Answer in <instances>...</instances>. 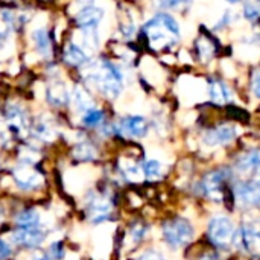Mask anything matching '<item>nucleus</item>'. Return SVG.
Returning <instances> with one entry per match:
<instances>
[{"mask_svg": "<svg viewBox=\"0 0 260 260\" xmlns=\"http://www.w3.org/2000/svg\"><path fill=\"white\" fill-rule=\"evenodd\" d=\"M259 163H260V154L257 152V151H251V152L244 154V155L238 160L236 166H238V168H239V171H242V172H250V171L256 169Z\"/></svg>", "mask_w": 260, "mask_h": 260, "instance_id": "obj_21", "label": "nucleus"}, {"mask_svg": "<svg viewBox=\"0 0 260 260\" xmlns=\"http://www.w3.org/2000/svg\"><path fill=\"white\" fill-rule=\"evenodd\" d=\"M229 172L224 171V169H219V171H215V172H210L209 175H206V178L203 180V192L213 201H221L222 197H224V190H222V186L224 183L227 181V175Z\"/></svg>", "mask_w": 260, "mask_h": 260, "instance_id": "obj_6", "label": "nucleus"}, {"mask_svg": "<svg viewBox=\"0 0 260 260\" xmlns=\"http://www.w3.org/2000/svg\"><path fill=\"white\" fill-rule=\"evenodd\" d=\"M104 18V9L98 6H85L76 15V24L79 27H96Z\"/></svg>", "mask_w": 260, "mask_h": 260, "instance_id": "obj_14", "label": "nucleus"}, {"mask_svg": "<svg viewBox=\"0 0 260 260\" xmlns=\"http://www.w3.org/2000/svg\"><path fill=\"white\" fill-rule=\"evenodd\" d=\"M104 120V113L101 110H87L84 117H82V123L87 126H96Z\"/></svg>", "mask_w": 260, "mask_h": 260, "instance_id": "obj_26", "label": "nucleus"}, {"mask_svg": "<svg viewBox=\"0 0 260 260\" xmlns=\"http://www.w3.org/2000/svg\"><path fill=\"white\" fill-rule=\"evenodd\" d=\"M35 134L46 142H50L56 137V129L55 126L47 120V119H40L35 125Z\"/></svg>", "mask_w": 260, "mask_h": 260, "instance_id": "obj_19", "label": "nucleus"}, {"mask_svg": "<svg viewBox=\"0 0 260 260\" xmlns=\"http://www.w3.org/2000/svg\"><path fill=\"white\" fill-rule=\"evenodd\" d=\"M46 96H47L49 104H52L55 107H64L70 101L69 90L66 88V85L62 82H53V84H50L49 88H47V91H46Z\"/></svg>", "mask_w": 260, "mask_h": 260, "instance_id": "obj_15", "label": "nucleus"}, {"mask_svg": "<svg viewBox=\"0 0 260 260\" xmlns=\"http://www.w3.org/2000/svg\"><path fill=\"white\" fill-rule=\"evenodd\" d=\"M259 166H260V163H259Z\"/></svg>", "mask_w": 260, "mask_h": 260, "instance_id": "obj_36", "label": "nucleus"}, {"mask_svg": "<svg viewBox=\"0 0 260 260\" xmlns=\"http://www.w3.org/2000/svg\"><path fill=\"white\" fill-rule=\"evenodd\" d=\"M72 98H73V102H75L76 108H79L82 111H87V110L93 108V99L90 98V94L84 88L75 87V90L72 93Z\"/></svg>", "mask_w": 260, "mask_h": 260, "instance_id": "obj_22", "label": "nucleus"}, {"mask_svg": "<svg viewBox=\"0 0 260 260\" xmlns=\"http://www.w3.org/2000/svg\"><path fill=\"white\" fill-rule=\"evenodd\" d=\"M20 160L26 165H34L38 160V152L32 148H23L20 151Z\"/></svg>", "mask_w": 260, "mask_h": 260, "instance_id": "obj_28", "label": "nucleus"}, {"mask_svg": "<svg viewBox=\"0 0 260 260\" xmlns=\"http://www.w3.org/2000/svg\"><path fill=\"white\" fill-rule=\"evenodd\" d=\"M233 242L241 250L257 254L260 253V224L259 222H245L238 233L233 236Z\"/></svg>", "mask_w": 260, "mask_h": 260, "instance_id": "obj_4", "label": "nucleus"}, {"mask_svg": "<svg viewBox=\"0 0 260 260\" xmlns=\"http://www.w3.org/2000/svg\"><path fill=\"white\" fill-rule=\"evenodd\" d=\"M12 241L18 245H24L29 248H37L43 244L44 235L40 229H21L12 235Z\"/></svg>", "mask_w": 260, "mask_h": 260, "instance_id": "obj_12", "label": "nucleus"}, {"mask_svg": "<svg viewBox=\"0 0 260 260\" xmlns=\"http://www.w3.org/2000/svg\"><path fill=\"white\" fill-rule=\"evenodd\" d=\"M11 254V248L5 241H0V259H5Z\"/></svg>", "mask_w": 260, "mask_h": 260, "instance_id": "obj_32", "label": "nucleus"}, {"mask_svg": "<svg viewBox=\"0 0 260 260\" xmlns=\"http://www.w3.org/2000/svg\"><path fill=\"white\" fill-rule=\"evenodd\" d=\"M87 210H88V218L94 224H99V222L105 221L110 216V213H111V204L105 198L93 197L88 201V204H87Z\"/></svg>", "mask_w": 260, "mask_h": 260, "instance_id": "obj_11", "label": "nucleus"}, {"mask_svg": "<svg viewBox=\"0 0 260 260\" xmlns=\"http://www.w3.org/2000/svg\"><path fill=\"white\" fill-rule=\"evenodd\" d=\"M73 157L78 160V161H91L96 158V149L93 145L84 142V143H79L75 146L73 149Z\"/></svg>", "mask_w": 260, "mask_h": 260, "instance_id": "obj_23", "label": "nucleus"}, {"mask_svg": "<svg viewBox=\"0 0 260 260\" xmlns=\"http://www.w3.org/2000/svg\"><path fill=\"white\" fill-rule=\"evenodd\" d=\"M235 225L225 216H216L209 224V238L216 247H229L233 242Z\"/></svg>", "mask_w": 260, "mask_h": 260, "instance_id": "obj_5", "label": "nucleus"}, {"mask_svg": "<svg viewBox=\"0 0 260 260\" xmlns=\"http://www.w3.org/2000/svg\"><path fill=\"white\" fill-rule=\"evenodd\" d=\"M253 91L260 99V72H256L253 76Z\"/></svg>", "mask_w": 260, "mask_h": 260, "instance_id": "obj_31", "label": "nucleus"}, {"mask_svg": "<svg viewBox=\"0 0 260 260\" xmlns=\"http://www.w3.org/2000/svg\"><path fill=\"white\" fill-rule=\"evenodd\" d=\"M17 224L21 229H40V215L35 210L21 212L17 216Z\"/></svg>", "mask_w": 260, "mask_h": 260, "instance_id": "obj_20", "label": "nucleus"}, {"mask_svg": "<svg viewBox=\"0 0 260 260\" xmlns=\"http://www.w3.org/2000/svg\"><path fill=\"white\" fill-rule=\"evenodd\" d=\"M145 232H146V229H145L142 224H136V225L133 227V232H131L133 241H134V242L142 241V239H143V236H145Z\"/></svg>", "mask_w": 260, "mask_h": 260, "instance_id": "obj_30", "label": "nucleus"}, {"mask_svg": "<svg viewBox=\"0 0 260 260\" xmlns=\"http://www.w3.org/2000/svg\"><path fill=\"white\" fill-rule=\"evenodd\" d=\"M12 177H14V181L17 183V186L24 190L37 189L43 183L41 174L37 172L30 165H26V163H23L21 166H17L12 172Z\"/></svg>", "mask_w": 260, "mask_h": 260, "instance_id": "obj_7", "label": "nucleus"}, {"mask_svg": "<svg viewBox=\"0 0 260 260\" xmlns=\"http://www.w3.org/2000/svg\"><path fill=\"white\" fill-rule=\"evenodd\" d=\"M120 169L123 171L125 177L131 181H140L142 180V172L139 165H136L131 160H122L120 161Z\"/></svg>", "mask_w": 260, "mask_h": 260, "instance_id": "obj_24", "label": "nucleus"}, {"mask_svg": "<svg viewBox=\"0 0 260 260\" xmlns=\"http://www.w3.org/2000/svg\"><path fill=\"white\" fill-rule=\"evenodd\" d=\"M64 61L70 66H79L87 61V55L78 44L70 43L64 50Z\"/></svg>", "mask_w": 260, "mask_h": 260, "instance_id": "obj_18", "label": "nucleus"}, {"mask_svg": "<svg viewBox=\"0 0 260 260\" xmlns=\"http://www.w3.org/2000/svg\"><path fill=\"white\" fill-rule=\"evenodd\" d=\"M50 254L53 256V257H62V247H61V244H53L52 245V248H50Z\"/></svg>", "mask_w": 260, "mask_h": 260, "instance_id": "obj_33", "label": "nucleus"}, {"mask_svg": "<svg viewBox=\"0 0 260 260\" xmlns=\"http://www.w3.org/2000/svg\"><path fill=\"white\" fill-rule=\"evenodd\" d=\"M32 41L37 47V50L43 56H50L52 53V46H50V38L44 29H37L32 32Z\"/></svg>", "mask_w": 260, "mask_h": 260, "instance_id": "obj_17", "label": "nucleus"}, {"mask_svg": "<svg viewBox=\"0 0 260 260\" xmlns=\"http://www.w3.org/2000/svg\"><path fill=\"white\" fill-rule=\"evenodd\" d=\"M155 2L168 9H183L190 3V0H155Z\"/></svg>", "mask_w": 260, "mask_h": 260, "instance_id": "obj_29", "label": "nucleus"}, {"mask_svg": "<svg viewBox=\"0 0 260 260\" xmlns=\"http://www.w3.org/2000/svg\"><path fill=\"white\" fill-rule=\"evenodd\" d=\"M82 73L107 98L114 99L122 91V73L108 61L90 62Z\"/></svg>", "mask_w": 260, "mask_h": 260, "instance_id": "obj_1", "label": "nucleus"}, {"mask_svg": "<svg viewBox=\"0 0 260 260\" xmlns=\"http://www.w3.org/2000/svg\"><path fill=\"white\" fill-rule=\"evenodd\" d=\"M209 94H210V99L216 105H225L232 99V93H230L229 87L224 82L218 81V79L210 81V84H209Z\"/></svg>", "mask_w": 260, "mask_h": 260, "instance_id": "obj_16", "label": "nucleus"}, {"mask_svg": "<svg viewBox=\"0 0 260 260\" xmlns=\"http://www.w3.org/2000/svg\"><path fill=\"white\" fill-rule=\"evenodd\" d=\"M145 34L154 49H163L177 43L180 26L169 14H158L145 24Z\"/></svg>", "mask_w": 260, "mask_h": 260, "instance_id": "obj_2", "label": "nucleus"}, {"mask_svg": "<svg viewBox=\"0 0 260 260\" xmlns=\"http://www.w3.org/2000/svg\"><path fill=\"white\" fill-rule=\"evenodd\" d=\"M143 172L149 180H158L163 174V165L157 160H148L143 165Z\"/></svg>", "mask_w": 260, "mask_h": 260, "instance_id": "obj_25", "label": "nucleus"}, {"mask_svg": "<svg viewBox=\"0 0 260 260\" xmlns=\"http://www.w3.org/2000/svg\"><path fill=\"white\" fill-rule=\"evenodd\" d=\"M193 235L195 232H193L192 224L181 218L168 221L163 225V238L166 244L171 245L172 248H180V247L187 245L189 242H192Z\"/></svg>", "mask_w": 260, "mask_h": 260, "instance_id": "obj_3", "label": "nucleus"}, {"mask_svg": "<svg viewBox=\"0 0 260 260\" xmlns=\"http://www.w3.org/2000/svg\"><path fill=\"white\" fill-rule=\"evenodd\" d=\"M244 12H245V17L251 21L260 18V0H251L245 5L244 8Z\"/></svg>", "mask_w": 260, "mask_h": 260, "instance_id": "obj_27", "label": "nucleus"}, {"mask_svg": "<svg viewBox=\"0 0 260 260\" xmlns=\"http://www.w3.org/2000/svg\"><path fill=\"white\" fill-rule=\"evenodd\" d=\"M236 200L245 207H260V186L256 183H239L236 186Z\"/></svg>", "mask_w": 260, "mask_h": 260, "instance_id": "obj_8", "label": "nucleus"}, {"mask_svg": "<svg viewBox=\"0 0 260 260\" xmlns=\"http://www.w3.org/2000/svg\"><path fill=\"white\" fill-rule=\"evenodd\" d=\"M148 257H161V254H158V253H152V251H149V253H145L143 256H142V259H148Z\"/></svg>", "mask_w": 260, "mask_h": 260, "instance_id": "obj_34", "label": "nucleus"}, {"mask_svg": "<svg viewBox=\"0 0 260 260\" xmlns=\"http://www.w3.org/2000/svg\"><path fill=\"white\" fill-rule=\"evenodd\" d=\"M120 131L128 137H143L148 133V123L140 116H129L120 122Z\"/></svg>", "mask_w": 260, "mask_h": 260, "instance_id": "obj_13", "label": "nucleus"}, {"mask_svg": "<svg viewBox=\"0 0 260 260\" xmlns=\"http://www.w3.org/2000/svg\"><path fill=\"white\" fill-rule=\"evenodd\" d=\"M236 137V129L232 125H219L206 133L204 142L210 146H221L230 143Z\"/></svg>", "mask_w": 260, "mask_h": 260, "instance_id": "obj_9", "label": "nucleus"}, {"mask_svg": "<svg viewBox=\"0 0 260 260\" xmlns=\"http://www.w3.org/2000/svg\"><path fill=\"white\" fill-rule=\"evenodd\" d=\"M227 2H230V3H238V2H241V0H227Z\"/></svg>", "mask_w": 260, "mask_h": 260, "instance_id": "obj_35", "label": "nucleus"}, {"mask_svg": "<svg viewBox=\"0 0 260 260\" xmlns=\"http://www.w3.org/2000/svg\"><path fill=\"white\" fill-rule=\"evenodd\" d=\"M6 119L11 126V129L17 134H24L29 129V120L26 113L18 105H8L6 107Z\"/></svg>", "mask_w": 260, "mask_h": 260, "instance_id": "obj_10", "label": "nucleus"}]
</instances>
